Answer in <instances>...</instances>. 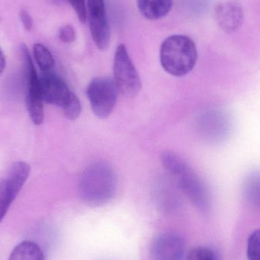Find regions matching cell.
<instances>
[{
  "instance_id": "1",
  "label": "cell",
  "mask_w": 260,
  "mask_h": 260,
  "mask_svg": "<svg viewBox=\"0 0 260 260\" xmlns=\"http://www.w3.org/2000/svg\"><path fill=\"white\" fill-rule=\"evenodd\" d=\"M117 189L113 168L105 162H96L85 168L79 181L81 198L89 206H103L111 201Z\"/></svg>"
},
{
  "instance_id": "2",
  "label": "cell",
  "mask_w": 260,
  "mask_h": 260,
  "mask_svg": "<svg viewBox=\"0 0 260 260\" xmlns=\"http://www.w3.org/2000/svg\"><path fill=\"white\" fill-rule=\"evenodd\" d=\"M160 56L163 70L177 77L190 73L198 59L195 42L189 37L182 35L166 38L162 43Z\"/></svg>"
},
{
  "instance_id": "3",
  "label": "cell",
  "mask_w": 260,
  "mask_h": 260,
  "mask_svg": "<svg viewBox=\"0 0 260 260\" xmlns=\"http://www.w3.org/2000/svg\"><path fill=\"white\" fill-rule=\"evenodd\" d=\"M39 83L43 102L61 108L68 120H75L79 117L80 102L61 77L46 72L39 77Z\"/></svg>"
},
{
  "instance_id": "4",
  "label": "cell",
  "mask_w": 260,
  "mask_h": 260,
  "mask_svg": "<svg viewBox=\"0 0 260 260\" xmlns=\"http://www.w3.org/2000/svg\"><path fill=\"white\" fill-rule=\"evenodd\" d=\"M114 81L124 97L134 98L141 89V81L126 47L118 46L114 59Z\"/></svg>"
},
{
  "instance_id": "5",
  "label": "cell",
  "mask_w": 260,
  "mask_h": 260,
  "mask_svg": "<svg viewBox=\"0 0 260 260\" xmlns=\"http://www.w3.org/2000/svg\"><path fill=\"white\" fill-rule=\"evenodd\" d=\"M119 93L114 79L108 77L93 79L87 87L86 94L95 115L100 119L109 117L117 103Z\"/></svg>"
},
{
  "instance_id": "6",
  "label": "cell",
  "mask_w": 260,
  "mask_h": 260,
  "mask_svg": "<svg viewBox=\"0 0 260 260\" xmlns=\"http://www.w3.org/2000/svg\"><path fill=\"white\" fill-rule=\"evenodd\" d=\"M21 56L27 79L26 107L31 120L37 126L44 121V102L40 90L39 76L31 57L30 52L26 45L21 46Z\"/></svg>"
},
{
  "instance_id": "7",
  "label": "cell",
  "mask_w": 260,
  "mask_h": 260,
  "mask_svg": "<svg viewBox=\"0 0 260 260\" xmlns=\"http://www.w3.org/2000/svg\"><path fill=\"white\" fill-rule=\"evenodd\" d=\"M30 172L28 164L17 161L0 178V223L27 181Z\"/></svg>"
},
{
  "instance_id": "8",
  "label": "cell",
  "mask_w": 260,
  "mask_h": 260,
  "mask_svg": "<svg viewBox=\"0 0 260 260\" xmlns=\"http://www.w3.org/2000/svg\"><path fill=\"white\" fill-rule=\"evenodd\" d=\"M87 16L93 41L99 50H106L109 46L111 32L105 0H87Z\"/></svg>"
},
{
  "instance_id": "9",
  "label": "cell",
  "mask_w": 260,
  "mask_h": 260,
  "mask_svg": "<svg viewBox=\"0 0 260 260\" xmlns=\"http://www.w3.org/2000/svg\"><path fill=\"white\" fill-rule=\"evenodd\" d=\"M178 177L180 189L195 207L205 213L209 212L211 206L210 195L203 180L189 168Z\"/></svg>"
},
{
  "instance_id": "10",
  "label": "cell",
  "mask_w": 260,
  "mask_h": 260,
  "mask_svg": "<svg viewBox=\"0 0 260 260\" xmlns=\"http://www.w3.org/2000/svg\"><path fill=\"white\" fill-rule=\"evenodd\" d=\"M186 244L183 237L174 232L158 235L151 246L152 260H183Z\"/></svg>"
},
{
  "instance_id": "11",
  "label": "cell",
  "mask_w": 260,
  "mask_h": 260,
  "mask_svg": "<svg viewBox=\"0 0 260 260\" xmlns=\"http://www.w3.org/2000/svg\"><path fill=\"white\" fill-rule=\"evenodd\" d=\"M198 131L206 140L218 142L225 139L230 129L228 118L222 112L207 111L198 121Z\"/></svg>"
},
{
  "instance_id": "12",
  "label": "cell",
  "mask_w": 260,
  "mask_h": 260,
  "mask_svg": "<svg viewBox=\"0 0 260 260\" xmlns=\"http://www.w3.org/2000/svg\"><path fill=\"white\" fill-rule=\"evenodd\" d=\"M215 14L218 25L228 33L236 31L244 22V10L237 2H222L215 8Z\"/></svg>"
},
{
  "instance_id": "13",
  "label": "cell",
  "mask_w": 260,
  "mask_h": 260,
  "mask_svg": "<svg viewBox=\"0 0 260 260\" xmlns=\"http://www.w3.org/2000/svg\"><path fill=\"white\" fill-rule=\"evenodd\" d=\"M174 0H137V7L145 18L157 20L170 12Z\"/></svg>"
},
{
  "instance_id": "14",
  "label": "cell",
  "mask_w": 260,
  "mask_h": 260,
  "mask_svg": "<svg viewBox=\"0 0 260 260\" xmlns=\"http://www.w3.org/2000/svg\"><path fill=\"white\" fill-rule=\"evenodd\" d=\"M9 260H45L44 253L36 243L24 241L12 250Z\"/></svg>"
},
{
  "instance_id": "15",
  "label": "cell",
  "mask_w": 260,
  "mask_h": 260,
  "mask_svg": "<svg viewBox=\"0 0 260 260\" xmlns=\"http://www.w3.org/2000/svg\"><path fill=\"white\" fill-rule=\"evenodd\" d=\"M161 161L166 171L177 177L189 168L182 157L171 151L162 154Z\"/></svg>"
},
{
  "instance_id": "16",
  "label": "cell",
  "mask_w": 260,
  "mask_h": 260,
  "mask_svg": "<svg viewBox=\"0 0 260 260\" xmlns=\"http://www.w3.org/2000/svg\"><path fill=\"white\" fill-rule=\"evenodd\" d=\"M33 54L41 71L46 73L51 70L54 64L53 55L47 47L41 43H37L33 47Z\"/></svg>"
},
{
  "instance_id": "17",
  "label": "cell",
  "mask_w": 260,
  "mask_h": 260,
  "mask_svg": "<svg viewBox=\"0 0 260 260\" xmlns=\"http://www.w3.org/2000/svg\"><path fill=\"white\" fill-rule=\"evenodd\" d=\"M186 260H218V258L210 247L200 246L190 250Z\"/></svg>"
},
{
  "instance_id": "18",
  "label": "cell",
  "mask_w": 260,
  "mask_h": 260,
  "mask_svg": "<svg viewBox=\"0 0 260 260\" xmlns=\"http://www.w3.org/2000/svg\"><path fill=\"white\" fill-rule=\"evenodd\" d=\"M259 176H250L247 178V183L245 184V192L247 198L250 201L254 203H259Z\"/></svg>"
},
{
  "instance_id": "19",
  "label": "cell",
  "mask_w": 260,
  "mask_h": 260,
  "mask_svg": "<svg viewBox=\"0 0 260 260\" xmlns=\"http://www.w3.org/2000/svg\"><path fill=\"white\" fill-rule=\"evenodd\" d=\"M260 235L259 230L250 235L247 241V253L249 260H260Z\"/></svg>"
},
{
  "instance_id": "20",
  "label": "cell",
  "mask_w": 260,
  "mask_h": 260,
  "mask_svg": "<svg viewBox=\"0 0 260 260\" xmlns=\"http://www.w3.org/2000/svg\"><path fill=\"white\" fill-rule=\"evenodd\" d=\"M76 31L73 26L66 24L62 26L58 31V38L64 44H70L76 40Z\"/></svg>"
},
{
  "instance_id": "21",
  "label": "cell",
  "mask_w": 260,
  "mask_h": 260,
  "mask_svg": "<svg viewBox=\"0 0 260 260\" xmlns=\"http://www.w3.org/2000/svg\"><path fill=\"white\" fill-rule=\"evenodd\" d=\"M76 12L79 21L85 23L87 19V8L85 0H68Z\"/></svg>"
},
{
  "instance_id": "22",
  "label": "cell",
  "mask_w": 260,
  "mask_h": 260,
  "mask_svg": "<svg viewBox=\"0 0 260 260\" xmlns=\"http://www.w3.org/2000/svg\"><path fill=\"white\" fill-rule=\"evenodd\" d=\"M19 16L24 29L27 30H32L33 28V19L28 12H27L25 9H21L20 11Z\"/></svg>"
},
{
  "instance_id": "23",
  "label": "cell",
  "mask_w": 260,
  "mask_h": 260,
  "mask_svg": "<svg viewBox=\"0 0 260 260\" xmlns=\"http://www.w3.org/2000/svg\"><path fill=\"white\" fill-rule=\"evenodd\" d=\"M6 57H5L4 53H3V50L0 48V76L6 68Z\"/></svg>"
}]
</instances>
